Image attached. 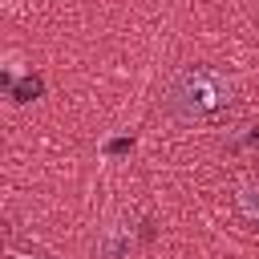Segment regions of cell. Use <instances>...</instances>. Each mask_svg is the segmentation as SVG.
Instances as JSON below:
<instances>
[{
	"label": "cell",
	"instance_id": "7a4b0ae2",
	"mask_svg": "<svg viewBox=\"0 0 259 259\" xmlns=\"http://www.w3.org/2000/svg\"><path fill=\"white\" fill-rule=\"evenodd\" d=\"M8 93H12V101H20V105H24V101H36V97L45 93V81H40L36 73H28L24 81H12V89H8Z\"/></svg>",
	"mask_w": 259,
	"mask_h": 259
},
{
	"label": "cell",
	"instance_id": "277c9868",
	"mask_svg": "<svg viewBox=\"0 0 259 259\" xmlns=\"http://www.w3.org/2000/svg\"><path fill=\"white\" fill-rule=\"evenodd\" d=\"M105 150H109L113 158H121V154H130V150H134V138H113V142H109Z\"/></svg>",
	"mask_w": 259,
	"mask_h": 259
},
{
	"label": "cell",
	"instance_id": "3957f363",
	"mask_svg": "<svg viewBox=\"0 0 259 259\" xmlns=\"http://www.w3.org/2000/svg\"><path fill=\"white\" fill-rule=\"evenodd\" d=\"M243 206H247L251 219H259V186H247L243 190Z\"/></svg>",
	"mask_w": 259,
	"mask_h": 259
},
{
	"label": "cell",
	"instance_id": "5b68a950",
	"mask_svg": "<svg viewBox=\"0 0 259 259\" xmlns=\"http://www.w3.org/2000/svg\"><path fill=\"white\" fill-rule=\"evenodd\" d=\"M247 146H259V125H251V134H247Z\"/></svg>",
	"mask_w": 259,
	"mask_h": 259
},
{
	"label": "cell",
	"instance_id": "6da1fadb",
	"mask_svg": "<svg viewBox=\"0 0 259 259\" xmlns=\"http://www.w3.org/2000/svg\"><path fill=\"white\" fill-rule=\"evenodd\" d=\"M227 105H231V81L223 73L206 69V65H186L166 89V109L186 117V121L210 117V113H219Z\"/></svg>",
	"mask_w": 259,
	"mask_h": 259
}]
</instances>
